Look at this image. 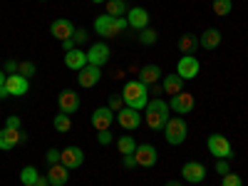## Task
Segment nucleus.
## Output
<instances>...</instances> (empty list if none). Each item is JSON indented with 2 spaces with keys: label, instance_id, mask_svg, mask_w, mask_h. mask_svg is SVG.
<instances>
[{
  "label": "nucleus",
  "instance_id": "obj_1",
  "mask_svg": "<svg viewBox=\"0 0 248 186\" xmlns=\"http://www.w3.org/2000/svg\"><path fill=\"white\" fill-rule=\"evenodd\" d=\"M169 109L171 107L161 97L149 99V105L144 107V122H147V127L152 132H164V127H167V122H169Z\"/></svg>",
  "mask_w": 248,
  "mask_h": 186
},
{
  "label": "nucleus",
  "instance_id": "obj_2",
  "mask_svg": "<svg viewBox=\"0 0 248 186\" xmlns=\"http://www.w3.org/2000/svg\"><path fill=\"white\" fill-rule=\"evenodd\" d=\"M122 102H124V107H132V109H144L149 105V87L144 85V82L139 79H132L124 85V92L119 94Z\"/></svg>",
  "mask_w": 248,
  "mask_h": 186
},
{
  "label": "nucleus",
  "instance_id": "obj_3",
  "mask_svg": "<svg viewBox=\"0 0 248 186\" xmlns=\"http://www.w3.org/2000/svg\"><path fill=\"white\" fill-rule=\"evenodd\" d=\"M129 28V23H127V17H112V15H99L97 20H94V30H97V35H102V37H119L124 30Z\"/></svg>",
  "mask_w": 248,
  "mask_h": 186
},
{
  "label": "nucleus",
  "instance_id": "obj_4",
  "mask_svg": "<svg viewBox=\"0 0 248 186\" xmlns=\"http://www.w3.org/2000/svg\"><path fill=\"white\" fill-rule=\"evenodd\" d=\"M186 134H189V127H186L184 117H169L167 127H164V137H167V141L176 147V144H184Z\"/></svg>",
  "mask_w": 248,
  "mask_h": 186
},
{
  "label": "nucleus",
  "instance_id": "obj_5",
  "mask_svg": "<svg viewBox=\"0 0 248 186\" xmlns=\"http://www.w3.org/2000/svg\"><path fill=\"white\" fill-rule=\"evenodd\" d=\"M209 152L216 156V159H231L233 156V149H231V141L226 139L223 134H211L209 137Z\"/></svg>",
  "mask_w": 248,
  "mask_h": 186
},
{
  "label": "nucleus",
  "instance_id": "obj_6",
  "mask_svg": "<svg viewBox=\"0 0 248 186\" xmlns=\"http://www.w3.org/2000/svg\"><path fill=\"white\" fill-rule=\"evenodd\" d=\"M114 119L119 122L122 129H139L141 127V114H139V109H132V107H122L114 114Z\"/></svg>",
  "mask_w": 248,
  "mask_h": 186
},
{
  "label": "nucleus",
  "instance_id": "obj_7",
  "mask_svg": "<svg viewBox=\"0 0 248 186\" xmlns=\"http://www.w3.org/2000/svg\"><path fill=\"white\" fill-rule=\"evenodd\" d=\"M23 139H28V134H25V132L13 129V127H3V129H0V149H3V152L15 149Z\"/></svg>",
  "mask_w": 248,
  "mask_h": 186
},
{
  "label": "nucleus",
  "instance_id": "obj_8",
  "mask_svg": "<svg viewBox=\"0 0 248 186\" xmlns=\"http://www.w3.org/2000/svg\"><path fill=\"white\" fill-rule=\"evenodd\" d=\"M199 70H201V65H199V60L194 55H184L179 60V65H176V75L181 79H194L199 75Z\"/></svg>",
  "mask_w": 248,
  "mask_h": 186
},
{
  "label": "nucleus",
  "instance_id": "obj_9",
  "mask_svg": "<svg viewBox=\"0 0 248 186\" xmlns=\"http://www.w3.org/2000/svg\"><path fill=\"white\" fill-rule=\"evenodd\" d=\"M60 164H65L67 169H79L85 164V152L79 147H65L60 152Z\"/></svg>",
  "mask_w": 248,
  "mask_h": 186
},
{
  "label": "nucleus",
  "instance_id": "obj_10",
  "mask_svg": "<svg viewBox=\"0 0 248 186\" xmlns=\"http://www.w3.org/2000/svg\"><path fill=\"white\" fill-rule=\"evenodd\" d=\"M194 105H196V99H194V94L191 92H179V94H174L171 97V102H169V107L176 112V114H189L191 109H194Z\"/></svg>",
  "mask_w": 248,
  "mask_h": 186
},
{
  "label": "nucleus",
  "instance_id": "obj_11",
  "mask_svg": "<svg viewBox=\"0 0 248 186\" xmlns=\"http://www.w3.org/2000/svg\"><path fill=\"white\" fill-rule=\"evenodd\" d=\"M134 159H137V167H154L156 164V159H159V154H156V149L152 147V144H137V152H134Z\"/></svg>",
  "mask_w": 248,
  "mask_h": 186
},
{
  "label": "nucleus",
  "instance_id": "obj_12",
  "mask_svg": "<svg viewBox=\"0 0 248 186\" xmlns=\"http://www.w3.org/2000/svg\"><path fill=\"white\" fill-rule=\"evenodd\" d=\"M109 55H112V50H109L105 43H94V45L90 47V52H87V65H97V67L107 65Z\"/></svg>",
  "mask_w": 248,
  "mask_h": 186
},
{
  "label": "nucleus",
  "instance_id": "obj_13",
  "mask_svg": "<svg viewBox=\"0 0 248 186\" xmlns=\"http://www.w3.org/2000/svg\"><path fill=\"white\" fill-rule=\"evenodd\" d=\"M181 174H184V181L201 184V181L206 179V167H203L201 161H186L184 169H181Z\"/></svg>",
  "mask_w": 248,
  "mask_h": 186
},
{
  "label": "nucleus",
  "instance_id": "obj_14",
  "mask_svg": "<svg viewBox=\"0 0 248 186\" xmlns=\"http://www.w3.org/2000/svg\"><path fill=\"white\" fill-rule=\"evenodd\" d=\"M75 25H72V20H67V17H60V20H55V23L50 25V32H52V37H57L60 43H65V40H70L72 35H75Z\"/></svg>",
  "mask_w": 248,
  "mask_h": 186
},
{
  "label": "nucleus",
  "instance_id": "obj_15",
  "mask_svg": "<svg viewBox=\"0 0 248 186\" xmlns=\"http://www.w3.org/2000/svg\"><path fill=\"white\" fill-rule=\"evenodd\" d=\"M99 77H102V67H97V65H85L79 70V75H77V82H79V87H94L97 82H99Z\"/></svg>",
  "mask_w": 248,
  "mask_h": 186
},
{
  "label": "nucleus",
  "instance_id": "obj_16",
  "mask_svg": "<svg viewBox=\"0 0 248 186\" xmlns=\"http://www.w3.org/2000/svg\"><path fill=\"white\" fill-rule=\"evenodd\" d=\"M57 105H60V112L72 114V112L79 109V97H77V92H72V90H62V92L57 94Z\"/></svg>",
  "mask_w": 248,
  "mask_h": 186
},
{
  "label": "nucleus",
  "instance_id": "obj_17",
  "mask_svg": "<svg viewBox=\"0 0 248 186\" xmlns=\"http://www.w3.org/2000/svg\"><path fill=\"white\" fill-rule=\"evenodd\" d=\"M112 122H114V112H112L109 107H99V109L92 112V127H94L97 132L109 129V127H112Z\"/></svg>",
  "mask_w": 248,
  "mask_h": 186
},
{
  "label": "nucleus",
  "instance_id": "obj_18",
  "mask_svg": "<svg viewBox=\"0 0 248 186\" xmlns=\"http://www.w3.org/2000/svg\"><path fill=\"white\" fill-rule=\"evenodd\" d=\"M5 87H8V92H10L13 97H23V94H28V90H30L28 77H23V75H8Z\"/></svg>",
  "mask_w": 248,
  "mask_h": 186
},
{
  "label": "nucleus",
  "instance_id": "obj_19",
  "mask_svg": "<svg viewBox=\"0 0 248 186\" xmlns=\"http://www.w3.org/2000/svg\"><path fill=\"white\" fill-rule=\"evenodd\" d=\"M127 23L137 30H144V28H149V13L144 10V8H129L127 13Z\"/></svg>",
  "mask_w": 248,
  "mask_h": 186
},
{
  "label": "nucleus",
  "instance_id": "obj_20",
  "mask_svg": "<svg viewBox=\"0 0 248 186\" xmlns=\"http://www.w3.org/2000/svg\"><path fill=\"white\" fill-rule=\"evenodd\" d=\"M87 65V52H82V50H70V52H65V67L67 70H75V72H79L82 67Z\"/></svg>",
  "mask_w": 248,
  "mask_h": 186
},
{
  "label": "nucleus",
  "instance_id": "obj_21",
  "mask_svg": "<svg viewBox=\"0 0 248 186\" xmlns=\"http://www.w3.org/2000/svg\"><path fill=\"white\" fill-rule=\"evenodd\" d=\"M67 171H70V169L65 167V164H52L50 171H47L50 184H52V186H65V184H67V179H70V174H67Z\"/></svg>",
  "mask_w": 248,
  "mask_h": 186
},
{
  "label": "nucleus",
  "instance_id": "obj_22",
  "mask_svg": "<svg viewBox=\"0 0 248 186\" xmlns=\"http://www.w3.org/2000/svg\"><path fill=\"white\" fill-rule=\"evenodd\" d=\"M218 43H221V32H218L216 28H209V30L199 37V45H201L203 50H216Z\"/></svg>",
  "mask_w": 248,
  "mask_h": 186
},
{
  "label": "nucleus",
  "instance_id": "obj_23",
  "mask_svg": "<svg viewBox=\"0 0 248 186\" xmlns=\"http://www.w3.org/2000/svg\"><path fill=\"white\" fill-rule=\"evenodd\" d=\"M161 77V67L159 65H144L141 70H139V82H144V85H154V82Z\"/></svg>",
  "mask_w": 248,
  "mask_h": 186
},
{
  "label": "nucleus",
  "instance_id": "obj_24",
  "mask_svg": "<svg viewBox=\"0 0 248 186\" xmlns=\"http://www.w3.org/2000/svg\"><path fill=\"white\" fill-rule=\"evenodd\" d=\"M107 15L112 17H127L129 13V5H127V0H107Z\"/></svg>",
  "mask_w": 248,
  "mask_h": 186
},
{
  "label": "nucleus",
  "instance_id": "obj_25",
  "mask_svg": "<svg viewBox=\"0 0 248 186\" xmlns=\"http://www.w3.org/2000/svg\"><path fill=\"white\" fill-rule=\"evenodd\" d=\"M184 90V79L179 77V75H167V77H164V92H167V94H179Z\"/></svg>",
  "mask_w": 248,
  "mask_h": 186
},
{
  "label": "nucleus",
  "instance_id": "obj_26",
  "mask_svg": "<svg viewBox=\"0 0 248 186\" xmlns=\"http://www.w3.org/2000/svg\"><path fill=\"white\" fill-rule=\"evenodd\" d=\"M199 47V37L196 35H191V32H186V35H181L179 37V50L184 52V55H194V50Z\"/></svg>",
  "mask_w": 248,
  "mask_h": 186
},
{
  "label": "nucleus",
  "instance_id": "obj_27",
  "mask_svg": "<svg viewBox=\"0 0 248 186\" xmlns=\"http://www.w3.org/2000/svg\"><path fill=\"white\" fill-rule=\"evenodd\" d=\"M55 129L60 132V134H65V132H70L72 129V119H70V114H65V112H60V114H55Z\"/></svg>",
  "mask_w": 248,
  "mask_h": 186
},
{
  "label": "nucleus",
  "instance_id": "obj_28",
  "mask_svg": "<svg viewBox=\"0 0 248 186\" xmlns=\"http://www.w3.org/2000/svg\"><path fill=\"white\" fill-rule=\"evenodd\" d=\"M117 149H119L122 156H124V154H134V152H137V141H134L132 137H119V139H117Z\"/></svg>",
  "mask_w": 248,
  "mask_h": 186
},
{
  "label": "nucleus",
  "instance_id": "obj_29",
  "mask_svg": "<svg viewBox=\"0 0 248 186\" xmlns=\"http://www.w3.org/2000/svg\"><path fill=\"white\" fill-rule=\"evenodd\" d=\"M231 8H233L231 0H214V15H218V17H226L231 13Z\"/></svg>",
  "mask_w": 248,
  "mask_h": 186
},
{
  "label": "nucleus",
  "instance_id": "obj_30",
  "mask_svg": "<svg viewBox=\"0 0 248 186\" xmlns=\"http://www.w3.org/2000/svg\"><path fill=\"white\" fill-rule=\"evenodd\" d=\"M139 43H141V45H154V43H156V32H154L152 28L139 30Z\"/></svg>",
  "mask_w": 248,
  "mask_h": 186
},
{
  "label": "nucleus",
  "instance_id": "obj_31",
  "mask_svg": "<svg viewBox=\"0 0 248 186\" xmlns=\"http://www.w3.org/2000/svg\"><path fill=\"white\" fill-rule=\"evenodd\" d=\"M37 169L35 167H25L23 171H20V181H23V184H35L37 181Z\"/></svg>",
  "mask_w": 248,
  "mask_h": 186
},
{
  "label": "nucleus",
  "instance_id": "obj_32",
  "mask_svg": "<svg viewBox=\"0 0 248 186\" xmlns=\"http://www.w3.org/2000/svg\"><path fill=\"white\" fill-rule=\"evenodd\" d=\"M17 75L32 77V75H35V65H32V62H17Z\"/></svg>",
  "mask_w": 248,
  "mask_h": 186
},
{
  "label": "nucleus",
  "instance_id": "obj_33",
  "mask_svg": "<svg viewBox=\"0 0 248 186\" xmlns=\"http://www.w3.org/2000/svg\"><path fill=\"white\" fill-rule=\"evenodd\" d=\"M223 186H243V179L238 174H223Z\"/></svg>",
  "mask_w": 248,
  "mask_h": 186
},
{
  "label": "nucleus",
  "instance_id": "obj_34",
  "mask_svg": "<svg viewBox=\"0 0 248 186\" xmlns=\"http://www.w3.org/2000/svg\"><path fill=\"white\" fill-rule=\"evenodd\" d=\"M72 40H75V45H85L87 40H90V32L85 30V28H79V30H75V35H72Z\"/></svg>",
  "mask_w": 248,
  "mask_h": 186
},
{
  "label": "nucleus",
  "instance_id": "obj_35",
  "mask_svg": "<svg viewBox=\"0 0 248 186\" xmlns=\"http://www.w3.org/2000/svg\"><path fill=\"white\" fill-rule=\"evenodd\" d=\"M122 107H124V102H122V97H119V94H114V97L109 99V109H112V112L117 114V112H119Z\"/></svg>",
  "mask_w": 248,
  "mask_h": 186
},
{
  "label": "nucleus",
  "instance_id": "obj_36",
  "mask_svg": "<svg viewBox=\"0 0 248 186\" xmlns=\"http://www.w3.org/2000/svg\"><path fill=\"white\" fill-rule=\"evenodd\" d=\"M45 156H47V164H50V167H52V164H60V149H50Z\"/></svg>",
  "mask_w": 248,
  "mask_h": 186
},
{
  "label": "nucleus",
  "instance_id": "obj_37",
  "mask_svg": "<svg viewBox=\"0 0 248 186\" xmlns=\"http://www.w3.org/2000/svg\"><path fill=\"white\" fill-rule=\"evenodd\" d=\"M122 164H124L127 169H134V167H137V159H134V154H124V156H122Z\"/></svg>",
  "mask_w": 248,
  "mask_h": 186
},
{
  "label": "nucleus",
  "instance_id": "obj_38",
  "mask_svg": "<svg viewBox=\"0 0 248 186\" xmlns=\"http://www.w3.org/2000/svg\"><path fill=\"white\" fill-rule=\"evenodd\" d=\"M216 171H218L221 176L229 174V171H231V169H229V161H226V159H218V161H216Z\"/></svg>",
  "mask_w": 248,
  "mask_h": 186
},
{
  "label": "nucleus",
  "instance_id": "obj_39",
  "mask_svg": "<svg viewBox=\"0 0 248 186\" xmlns=\"http://www.w3.org/2000/svg\"><path fill=\"white\" fill-rule=\"evenodd\" d=\"M97 141H99V144H109V141H112V134H109V129L99 132V134H97Z\"/></svg>",
  "mask_w": 248,
  "mask_h": 186
},
{
  "label": "nucleus",
  "instance_id": "obj_40",
  "mask_svg": "<svg viewBox=\"0 0 248 186\" xmlns=\"http://www.w3.org/2000/svg\"><path fill=\"white\" fill-rule=\"evenodd\" d=\"M5 70H8L10 75H17V62H15V60H8V62H5Z\"/></svg>",
  "mask_w": 248,
  "mask_h": 186
},
{
  "label": "nucleus",
  "instance_id": "obj_41",
  "mask_svg": "<svg viewBox=\"0 0 248 186\" xmlns=\"http://www.w3.org/2000/svg\"><path fill=\"white\" fill-rule=\"evenodd\" d=\"M5 127H13V129H20V119H17V117H8V122H5Z\"/></svg>",
  "mask_w": 248,
  "mask_h": 186
},
{
  "label": "nucleus",
  "instance_id": "obj_42",
  "mask_svg": "<svg viewBox=\"0 0 248 186\" xmlns=\"http://www.w3.org/2000/svg\"><path fill=\"white\" fill-rule=\"evenodd\" d=\"M75 47H77V45H75V40H72V37L62 43V50H65V52H70V50H75Z\"/></svg>",
  "mask_w": 248,
  "mask_h": 186
},
{
  "label": "nucleus",
  "instance_id": "obj_43",
  "mask_svg": "<svg viewBox=\"0 0 248 186\" xmlns=\"http://www.w3.org/2000/svg\"><path fill=\"white\" fill-rule=\"evenodd\" d=\"M35 186H52V184H50V179H45L43 174H40V176H37V181H35Z\"/></svg>",
  "mask_w": 248,
  "mask_h": 186
},
{
  "label": "nucleus",
  "instance_id": "obj_44",
  "mask_svg": "<svg viewBox=\"0 0 248 186\" xmlns=\"http://www.w3.org/2000/svg\"><path fill=\"white\" fill-rule=\"evenodd\" d=\"M5 97H10V92H8L5 85H0V99H5Z\"/></svg>",
  "mask_w": 248,
  "mask_h": 186
},
{
  "label": "nucleus",
  "instance_id": "obj_45",
  "mask_svg": "<svg viewBox=\"0 0 248 186\" xmlns=\"http://www.w3.org/2000/svg\"><path fill=\"white\" fill-rule=\"evenodd\" d=\"M5 79H8V77H5V72L0 70V85H5Z\"/></svg>",
  "mask_w": 248,
  "mask_h": 186
},
{
  "label": "nucleus",
  "instance_id": "obj_46",
  "mask_svg": "<svg viewBox=\"0 0 248 186\" xmlns=\"http://www.w3.org/2000/svg\"><path fill=\"white\" fill-rule=\"evenodd\" d=\"M167 186H181V184H179V181H169Z\"/></svg>",
  "mask_w": 248,
  "mask_h": 186
},
{
  "label": "nucleus",
  "instance_id": "obj_47",
  "mask_svg": "<svg viewBox=\"0 0 248 186\" xmlns=\"http://www.w3.org/2000/svg\"><path fill=\"white\" fill-rule=\"evenodd\" d=\"M92 3H107V0H92Z\"/></svg>",
  "mask_w": 248,
  "mask_h": 186
},
{
  "label": "nucleus",
  "instance_id": "obj_48",
  "mask_svg": "<svg viewBox=\"0 0 248 186\" xmlns=\"http://www.w3.org/2000/svg\"><path fill=\"white\" fill-rule=\"evenodd\" d=\"M23 186H35V184H23Z\"/></svg>",
  "mask_w": 248,
  "mask_h": 186
},
{
  "label": "nucleus",
  "instance_id": "obj_49",
  "mask_svg": "<svg viewBox=\"0 0 248 186\" xmlns=\"http://www.w3.org/2000/svg\"><path fill=\"white\" fill-rule=\"evenodd\" d=\"M40 3H45V0H40Z\"/></svg>",
  "mask_w": 248,
  "mask_h": 186
}]
</instances>
